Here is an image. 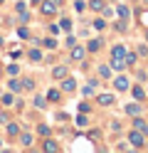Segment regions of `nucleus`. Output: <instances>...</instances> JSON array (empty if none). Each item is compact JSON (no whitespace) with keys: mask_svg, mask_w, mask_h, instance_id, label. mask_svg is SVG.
<instances>
[{"mask_svg":"<svg viewBox=\"0 0 148 153\" xmlns=\"http://www.w3.org/2000/svg\"><path fill=\"white\" fill-rule=\"evenodd\" d=\"M32 87H35L32 79H22V89H32Z\"/></svg>","mask_w":148,"mask_h":153,"instance_id":"cd10ccee","label":"nucleus"},{"mask_svg":"<svg viewBox=\"0 0 148 153\" xmlns=\"http://www.w3.org/2000/svg\"><path fill=\"white\" fill-rule=\"evenodd\" d=\"M131 94H133V99H136V101H143V99H146V91H143L141 87H133Z\"/></svg>","mask_w":148,"mask_h":153,"instance_id":"9b49d317","label":"nucleus"},{"mask_svg":"<svg viewBox=\"0 0 148 153\" xmlns=\"http://www.w3.org/2000/svg\"><path fill=\"white\" fill-rule=\"evenodd\" d=\"M42 148L52 153V151H59V143H57V141H52V138H47V141L42 143Z\"/></svg>","mask_w":148,"mask_h":153,"instance_id":"1a4fd4ad","label":"nucleus"},{"mask_svg":"<svg viewBox=\"0 0 148 153\" xmlns=\"http://www.w3.org/2000/svg\"><path fill=\"white\" fill-rule=\"evenodd\" d=\"M141 20H143V25L148 27V13H141Z\"/></svg>","mask_w":148,"mask_h":153,"instance_id":"c9c22d12","label":"nucleus"},{"mask_svg":"<svg viewBox=\"0 0 148 153\" xmlns=\"http://www.w3.org/2000/svg\"><path fill=\"white\" fill-rule=\"evenodd\" d=\"M116 99H114V94H101V97H99V104H101V106H111Z\"/></svg>","mask_w":148,"mask_h":153,"instance_id":"0eeeda50","label":"nucleus"},{"mask_svg":"<svg viewBox=\"0 0 148 153\" xmlns=\"http://www.w3.org/2000/svg\"><path fill=\"white\" fill-rule=\"evenodd\" d=\"M89 7L91 10H104V0H89Z\"/></svg>","mask_w":148,"mask_h":153,"instance_id":"dca6fc26","label":"nucleus"},{"mask_svg":"<svg viewBox=\"0 0 148 153\" xmlns=\"http://www.w3.org/2000/svg\"><path fill=\"white\" fill-rule=\"evenodd\" d=\"M0 74H3V67H0Z\"/></svg>","mask_w":148,"mask_h":153,"instance_id":"ea45409f","label":"nucleus"},{"mask_svg":"<svg viewBox=\"0 0 148 153\" xmlns=\"http://www.w3.org/2000/svg\"><path fill=\"white\" fill-rule=\"evenodd\" d=\"M27 57H30L32 62H39V59H42V52H39V50H30V52H27Z\"/></svg>","mask_w":148,"mask_h":153,"instance_id":"2eb2a0df","label":"nucleus"},{"mask_svg":"<svg viewBox=\"0 0 148 153\" xmlns=\"http://www.w3.org/2000/svg\"><path fill=\"white\" fill-rule=\"evenodd\" d=\"M17 133H20V126H17V123H10V126H7V136H17Z\"/></svg>","mask_w":148,"mask_h":153,"instance_id":"a211bd4d","label":"nucleus"},{"mask_svg":"<svg viewBox=\"0 0 148 153\" xmlns=\"http://www.w3.org/2000/svg\"><path fill=\"white\" fill-rule=\"evenodd\" d=\"M42 45L47 47V50H54V47H57V40H54V37H47V40H42Z\"/></svg>","mask_w":148,"mask_h":153,"instance_id":"6ab92c4d","label":"nucleus"},{"mask_svg":"<svg viewBox=\"0 0 148 153\" xmlns=\"http://www.w3.org/2000/svg\"><path fill=\"white\" fill-rule=\"evenodd\" d=\"M20 143H22V146H32V136H30V133H22V136H20Z\"/></svg>","mask_w":148,"mask_h":153,"instance_id":"f3484780","label":"nucleus"},{"mask_svg":"<svg viewBox=\"0 0 148 153\" xmlns=\"http://www.w3.org/2000/svg\"><path fill=\"white\" fill-rule=\"evenodd\" d=\"M0 3H3V0H0Z\"/></svg>","mask_w":148,"mask_h":153,"instance_id":"a19ab883","label":"nucleus"},{"mask_svg":"<svg viewBox=\"0 0 148 153\" xmlns=\"http://www.w3.org/2000/svg\"><path fill=\"white\" fill-rule=\"evenodd\" d=\"M74 123H77V126H86V123H89V119L82 114V116H77V119H74Z\"/></svg>","mask_w":148,"mask_h":153,"instance_id":"4be33fe9","label":"nucleus"},{"mask_svg":"<svg viewBox=\"0 0 148 153\" xmlns=\"http://www.w3.org/2000/svg\"><path fill=\"white\" fill-rule=\"evenodd\" d=\"M54 79H64V76H67V67H54Z\"/></svg>","mask_w":148,"mask_h":153,"instance_id":"ddd939ff","label":"nucleus"},{"mask_svg":"<svg viewBox=\"0 0 148 153\" xmlns=\"http://www.w3.org/2000/svg\"><path fill=\"white\" fill-rule=\"evenodd\" d=\"M17 72H20V69H17V64H10V67H7V74H13V76H17Z\"/></svg>","mask_w":148,"mask_h":153,"instance_id":"7c9ffc66","label":"nucleus"},{"mask_svg":"<svg viewBox=\"0 0 148 153\" xmlns=\"http://www.w3.org/2000/svg\"><path fill=\"white\" fill-rule=\"evenodd\" d=\"M17 35H20V37H25V40H27V37H30V30H27V27H20V30H17Z\"/></svg>","mask_w":148,"mask_h":153,"instance_id":"c756f323","label":"nucleus"},{"mask_svg":"<svg viewBox=\"0 0 148 153\" xmlns=\"http://www.w3.org/2000/svg\"><path fill=\"white\" fill-rule=\"evenodd\" d=\"M30 3H32V5H39V3H42V0H30Z\"/></svg>","mask_w":148,"mask_h":153,"instance_id":"e433bc0d","label":"nucleus"},{"mask_svg":"<svg viewBox=\"0 0 148 153\" xmlns=\"http://www.w3.org/2000/svg\"><path fill=\"white\" fill-rule=\"evenodd\" d=\"M59 99H62V91H59V89H49V91H47V101L57 104Z\"/></svg>","mask_w":148,"mask_h":153,"instance_id":"423d86ee","label":"nucleus"},{"mask_svg":"<svg viewBox=\"0 0 148 153\" xmlns=\"http://www.w3.org/2000/svg\"><path fill=\"white\" fill-rule=\"evenodd\" d=\"M57 7H59V5L54 3V0H42V3H39V10H42V15H47V17H49V15H54V13H57Z\"/></svg>","mask_w":148,"mask_h":153,"instance_id":"f257e3e1","label":"nucleus"},{"mask_svg":"<svg viewBox=\"0 0 148 153\" xmlns=\"http://www.w3.org/2000/svg\"><path fill=\"white\" fill-rule=\"evenodd\" d=\"M59 27H62V30H67V32H69V27H72V22H69V20H62V25H59Z\"/></svg>","mask_w":148,"mask_h":153,"instance_id":"72a5a7b5","label":"nucleus"},{"mask_svg":"<svg viewBox=\"0 0 148 153\" xmlns=\"http://www.w3.org/2000/svg\"><path fill=\"white\" fill-rule=\"evenodd\" d=\"M89 138H91V141H101V133H99V131H89Z\"/></svg>","mask_w":148,"mask_h":153,"instance_id":"a878e982","label":"nucleus"},{"mask_svg":"<svg viewBox=\"0 0 148 153\" xmlns=\"http://www.w3.org/2000/svg\"><path fill=\"white\" fill-rule=\"evenodd\" d=\"M20 54H22V50H17V47H13V50H10V57H13V59H17Z\"/></svg>","mask_w":148,"mask_h":153,"instance_id":"c85d7f7f","label":"nucleus"},{"mask_svg":"<svg viewBox=\"0 0 148 153\" xmlns=\"http://www.w3.org/2000/svg\"><path fill=\"white\" fill-rule=\"evenodd\" d=\"M10 91H15V94H17V91H22V84H20L17 79H13V82H10Z\"/></svg>","mask_w":148,"mask_h":153,"instance_id":"aec40b11","label":"nucleus"},{"mask_svg":"<svg viewBox=\"0 0 148 153\" xmlns=\"http://www.w3.org/2000/svg\"><path fill=\"white\" fill-rule=\"evenodd\" d=\"M133 126H136L138 131H141V133H143V136H146V133H148V123H146L143 119H133Z\"/></svg>","mask_w":148,"mask_h":153,"instance_id":"9d476101","label":"nucleus"},{"mask_svg":"<svg viewBox=\"0 0 148 153\" xmlns=\"http://www.w3.org/2000/svg\"><path fill=\"white\" fill-rule=\"evenodd\" d=\"M128 141H131V146H133V148H143V146H146V143H143V133H141V131H131V133H128Z\"/></svg>","mask_w":148,"mask_h":153,"instance_id":"f03ea898","label":"nucleus"},{"mask_svg":"<svg viewBox=\"0 0 148 153\" xmlns=\"http://www.w3.org/2000/svg\"><path fill=\"white\" fill-rule=\"evenodd\" d=\"M116 89L118 91H126L128 89V79H126V76H118V79H116Z\"/></svg>","mask_w":148,"mask_h":153,"instance_id":"f8f14e48","label":"nucleus"},{"mask_svg":"<svg viewBox=\"0 0 148 153\" xmlns=\"http://www.w3.org/2000/svg\"><path fill=\"white\" fill-rule=\"evenodd\" d=\"M74 89H77V82H74V79H69V76H64V82H62V91L72 94Z\"/></svg>","mask_w":148,"mask_h":153,"instance_id":"20e7f679","label":"nucleus"},{"mask_svg":"<svg viewBox=\"0 0 148 153\" xmlns=\"http://www.w3.org/2000/svg\"><path fill=\"white\" fill-rule=\"evenodd\" d=\"M37 131L42 133V136H49V126H45V123H42V126H37Z\"/></svg>","mask_w":148,"mask_h":153,"instance_id":"2f4dec72","label":"nucleus"},{"mask_svg":"<svg viewBox=\"0 0 148 153\" xmlns=\"http://www.w3.org/2000/svg\"><path fill=\"white\" fill-rule=\"evenodd\" d=\"M94 27H96V30H104V27H106V22L101 20V17H99V20H94Z\"/></svg>","mask_w":148,"mask_h":153,"instance_id":"bb28decb","label":"nucleus"},{"mask_svg":"<svg viewBox=\"0 0 148 153\" xmlns=\"http://www.w3.org/2000/svg\"><path fill=\"white\" fill-rule=\"evenodd\" d=\"M111 57H114V59H123V57H126V50H123L121 45H116L114 50H111Z\"/></svg>","mask_w":148,"mask_h":153,"instance_id":"6e6552de","label":"nucleus"},{"mask_svg":"<svg viewBox=\"0 0 148 153\" xmlns=\"http://www.w3.org/2000/svg\"><path fill=\"white\" fill-rule=\"evenodd\" d=\"M94 89H96V82H91V84H89V87L84 89V94H86V97H91V94H94Z\"/></svg>","mask_w":148,"mask_h":153,"instance_id":"393cba45","label":"nucleus"},{"mask_svg":"<svg viewBox=\"0 0 148 153\" xmlns=\"http://www.w3.org/2000/svg\"><path fill=\"white\" fill-rule=\"evenodd\" d=\"M3 104H5V106H13V94H5V97H3Z\"/></svg>","mask_w":148,"mask_h":153,"instance_id":"b1692460","label":"nucleus"},{"mask_svg":"<svg viewBox=\"0 0 148 153\" xmlns=\"http://www.w3.org/2000/svg\"><path fill=\"white\" fill-rule=\"evenodd\" d=\"M126 114H131V116H138V114H141V106H138V104H128V106H126Z\"/></svg>","mask_w":148,"mask_h":153,"instance_id":"4468645a","label":"nucleus"},{"mask_svg":"<svg viewBox=\"0 0 148 153\" xmlns=\"http://www.w3.org/2000/svg\"><path fill=\"white\" fill-rule=\"evenodd\" d=\"M54 3H57V5H62V0H54Z\"/></svg>","mask_w":148,"mask_h":153,"instance_id":"4c0bfd02","label":"nucleus"},{"mask_svg":"<svg viewBox=\"0 0 148 153\" xmlns=\"http://www.w3.org/2000/svg\"><path fill=\"white\" fill-rule=\"evenodd\" d=\"M101 37H96V40H91V42H89L86 45V52H99V50H101Z\"/></svg>","mask_w":148,"mask_h":153,"instance_id":"39448f33","label":"nucleus"},{"mask_svg":"<svg viewBox=\"0 0 148 153\" xmlns=\"http://www.w3.org/2000/svg\"><path fill=\"white\" fill-rule=\"evenodd\" d=\"M99 74H101V76H109L111 72H109V67H101V69H99Z\"/></svg>","mask_w":148,"mask_h":153,"instance_id":"f704fd0d","label":"nucleus"},{"mask_svg":"<svg viewBox=\"0 0 148 153\" xmlns=\"http://www.w3.org/2000/svg\"><path fill=\"white\" fill-rule=\"evenodd\" d=\"M123 59H126V64H133V62H136V54H126Z\"/></svg>","mask_w":148,"mask_h":153,"instance_id":"473e14b6","label":"nucleus"},{"mask_svg":"<svg viewBox=\"0 0 148 153\" xmlns=\"http://www.w3.org/2000/svg\"><path fill=\"white\" fill-rule=\"evenodd\" d=\"M118 15H121L123 20H128V7L126 5H118Z\"/></svg>","mask_w":148,"mask_h":153,"instance_id":"5701e85b","label":"nucleus"},{"mask_svg":"<svg viewBox=\"0 0 148 153\" xmlns=\"http://www.w3.org/2000/svg\"><path fill=\"white\" fill-rule=\"evenodd\" d=\"M35 106H37V109H45V106H47V99H42V97H35Z\"/></svg>","mask_w":148,"mask_h":153,"instance_id":"412c9836","label":"nucleus"},{"mask_svg":"<svg viewBox=\"0 0 148 153\" xmlns=\"http://www.w3.org/2000/svg\"><path fill=\"white\" fill-rule=\"evenodd\" d=\"M84 57H86V50H84V47H79V45H74V47H72V59L82 62Z\"/></svg>","mask_w":148,"mask_h":153,"instance_id":"7ed1b4c3","label":"nucleus"},{"mask_svg":"<svg viewBox=\"0 0 148 153\" xmlns=\"http://www.w3.org/2000/svg\"><path fill=\"white\" fill-rule=\"evenodd\" d=\"M0 47H3V37H0Z\"/></svg>","mask_w":148,"mask_h":153,"instance_id":"58836bf2","label":"nucleus"}]
</instances>
